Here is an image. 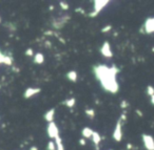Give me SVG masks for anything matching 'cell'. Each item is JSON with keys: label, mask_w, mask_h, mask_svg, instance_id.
Segmentation results:
<instances>
[{"label": "cell", "mask_w": 154, "mask_h": 150, "mask_svg": "<svg viewBox=\"0 0 154 150\" xmlns=\"http://www.w3.org/2000/svg\"><path fill=\"white\" fill-rule=\"evenodd\" d=\"M118 68L116 66L108 67L106 65H98L94 67V74L96 78L99 80L101 86L106 90L112 93L118 91V83L116 81V75L118 74Z\"/></svg>", "instance_id": "cell-1"}, {"label": "cell", "mask_w": 154, "mask_h": 150, "mask_svg": "<svg viewBox=\"0 0 154 150\" xmlns=\"http://www.w3.org/2000/svg\"><path fill=\"white\" fill-rule=\"evenodd\" d=\"M143 137V146L147 150H154V139L149 134H146L143 133L141 135Z\"/></svg>", "instance_id": "cell-2"}, {"label": "cell", "mask_w": 154, "mask_h": 150, "mask_svg": "<svg viewBox=\"0 0 154 150\" xmlns=\"http://www.w3.org/2000/svg\"><path fill=\"white\" fill-rule=\"evenodd\" d=\"M143 30H145L143 32H145L146 34H153L154 33V17L148 18V19L146 20Z\"/></svg>", "instance_id": "cell-3"}, {"label": "cell", "mask_w": 154, "mask_h": 150, "mask_svg": "<svg viewBox=\"0 0 154 150\" xmlns=\"http://www.w3.org/2000/svg\"><path fill=\"white\" fill-rule=\"evenodd\" d=\"M113 137L115 141L120 142L122 141V120H119L116 124L115 127V130H114L113 133Z\"/></svg>", "instance_id": "cell-4"}, {"label": "cell", "mask_w": 154, "mask_h": 150, "mask_svg": "<svg viewBox=\"0 0 154 150\" xmlns=\"http://www.w3.org/2000/svg\"><path fill=\"white\" fill-rule=\"evenodd\" d=\"M108 1H95V4H94V9L95 11L93 12V14H91V17H94V16H96L97 14L99 13V12L101 11V10L103 9V7L107 5Z\"/></svg>", "instance_id": "cell-5"}, {"label": "cell", "mask_w": 154, "mask_h": 150, "mask_svg": "<svg viewBox=\"0 0 154 150\" xmlns=\"http://www.w3.org/2000/svg\"><path fill=\"white\" fill-rule=\"evenodd\" d=\"M48 133H49L50 137H58V129L56 127V125L53 122H51L48 126Z\"/></svg>", "instance_id": "cell-6"}, {"label": "cell", "mask_w": 154, "mask_h": 150, "mask_svg": "<svg viewBox=\"0 0 154 150\" xmlns=\"http://www.w3.org/2000/svg\"><path fill=\"white\" fill-rule=\"evenodd\" d=\"M100 51H101V54H103L105 57H107V58H111L112 56V51H111V47H110V44H109V42H105L103 43V45L101 46V49H100Z\"/></svg>", "instance_id": "cell-7"}, {"label": "cell", "mask_w": 154, "mask_h": 150, "mask_svg": "<svg viewBox=\"0 0 154 150\" xmlns=\"http://www.w3.org/2000/svg\"><path fill=\"white\" fill-rule=\"evenodd\" d=\"M68 19H69V17H66V16H63V17L57 19V23L53 24V25L55 26L56 28H61L62 26L66 24V22H68Z\"/></svg>", "instance_id": "cell-8"}, {"label": "cell", "mask_w": 154, "mask_h": 150, "mask_svg": "<svg viewBox=\"0 0 154 150\" xmlns=\"http://www.w3.org/2000/svg\"><path fill=\"white\" fill-rule=\"evenodd\" d=\"M39 91H40V89H38V88H28L26 93H24V97L31 98L34 95H36V93H38Z\"/></svg>", "instance_id": "cell-9"}, {"label": "cell", "mask_w": 154, "mask_h": 150, "mask_svg": "<svg viewBox=\"0 0 154 150\" xmlns=\"http://www.w3.org/2000/svg\"><path fill=\"white\" fill-rule=\"evenodd\" d=\"M54 112H55V109H51V110H49V111H48L47 113H45V120H47L49 123L53 122V119H54Z\"/></svg>", "instance_id": "cell-10"}, {"label": "cell", "mask_w": 154, "mask_h": 150, "mask_svg": "<svg viewBox=\"0 0 154 150\" xmlns=\"http://www.w3.org/2000/svg\"><path fill=\"white\" fill-rule=\"evenodd\" d=\"M93 132H94V131L91 130L90 128H85V129H82V134H84V137H87V139H88V137H92Z\"/></svg>", "instance_id": "cell-11"}, {"label": "cell", "mask_w": 154, "mask_h": 150, "mask_svg": "<svg viewBox=\"0 0 154 150\" xmlns=\"http://www.w3.org/2000/svg\"><path fill=\"white\" fill-rule=\"evenodd\" d=\"M92 140L94 142L95 145H98V143L100 142V135L98 134L97 132H93V135H92Z\"/></svg>", "instance_id": "cell-12"}, {"label": "cell", "mask_w": 154, "mask_h": 150, "mask_svg": "<svg viewBox=\"0 0 154 150\" xmlns=\"http://www.w3.org/2000/svg\"><path fill=\"white\" fill-rule=\"evenodd\" d=\"M66 77H68L69 79H70L71 81H76V79H77V74L75 72H68V75H66Z\"/></svg>", "instance_id": "cell-13"}, {"label": "cell", "mask_w": 154, "mask_h": 150, "mask_svg": "<svg viewBox=\"0 0 154 150\" xmlns=\"http://www.w3.org/2000/svg\"><path fill=\"white\" fill-rule=\"evenodd\" d=\"M43 60H45V58H43V56L41 55V54H37V55L35 56V62H36L37 64L42 63Z\"/></svg>", "instance_id": "cell-14"}, {"label": "cell", "mask_w": 154, "mask_h": 150, "mask_svg": "<svg viewBox=\"0 0 154 150\" xmlns=\"http://www.w3.org/2000/svg\"><path fill=\"white\" fill-rule=\"evenodd\" d=\"M56 145H57V150H63V145H62L61 139L59 137H56Z\"/></svg>", "instance_id": "cell-15"}, {"label": "cell", "mask_w": 154, "mask_h": 150, "mask_svg": "<svg viewBox=\"0 0 154 150\" xmlns=\"http://www.w3.org/2000/svg\"><path fill=\"white\" fill-rule=\"evenodd\" d=\"M147 93L150 96V97L154 96V87H153V86H151V85L147 86Z\"/></svg>", "instance_id": "cell-16"}, {"label": "cell", "mask_w": 154, "mask_h": 150, "mask_svg": "<svg viewBox=\"0 0 154 150\" xmlns=\"http://www.w3.org/2000/svg\"><path fill=\"white\" fill-rule=\"evenodd\" d=\"M66 106H69V107H72L73 105L75 104V99H71V100H68V101L66 102Z\"/></svg>", "instance_id": "cell-17"}, {"label": "cell", "mask_w": 154, "mask_h": 150, "mask_svg": "<svg viewBox=\"0 0 154 150\" xmlns=\"http://www.w3.org/2000/svg\"><path fill=\"white\" fill-rule=\"evenodd\" d=\"M48 150H55V144H54V142H50L48 144Z\"/></svg>", "instance_id": "cell-18"}, {"label": "cell", "mask_w": 154, "mask_h": 150, "mask_svg": "<svg viewBox=\"0 0 154 150\" xmlns=\"http://www.w3.org/2000/svg\"><path fill=\"white\" fill-rule=\"evenodd\" d=\"M86 112H87V114H88L89 116H92V118L94 116V110H87Z\"/></svg>", "instance_id": "cell-19"}, {"label": "cell", "mask_w": 154, "mask_h": 150, "mask_svg": "<svg viewBox=\"0 0 154 150\" xmlns=\"http://www.w3.org/2000/svg\"><path fill=\"white\" fill-rule=\"evenodd\" d=\"M120 106H122V108H127V107H128V102L122 101V104H120Z\"/></svg>", "instance_id": "cell-20"}, {"label": "cell", "mask_w": 154, "mask_h": 150, "mask_svg": "<svg viewBox=\"0 0 154 150\" xmlns=\"http://www.w3.org/2000/svg\"><path fill=\"white\" fill-rule=\"evenodd\" d=\"M60 7H61L63 10H68L69 5H68V4H66V3H63V2H60Z\"/></svg>", "instance_id": "cell-21"}, {"label": "cell", "mask_w": 154, "mask_h": 150, "mask_svg": "<svg viewBox=\"0 0 154 150\" xmlns=\"http://www.w3.org/2000/svg\"><path fill=\"white\" fill-rule=\"evenodd\" d=\"M110 30H111V25H109V26H106V28H103V30L101 31V32H103V33H106V32H108V31H110Z\"/></svg>", "instance_id": "cell-22"}, {"label": "cell", "mask_w": 154, "mask_h": 150, "mask_svg": "<svg viewBox=\"0 0 154 150\" xmlns=\"http://www.w3.org/2000/svg\"><path fill=\"white\" fill-rule=\"evenodd\" d=\"M26 54L28 56H32V55H33V51L30 49H28V51H26Z\"/></svg>", "instance_id": "cell-23"}, {"label": "cell", "mask_w": 154, "mask_h": 150, "mask_svg": "<svg viewBox=\"0 0 154 150\" xmlns=\"http://www.w3.org/2000/svg\"><path fill=\"white\" fill-rule=\"evenodd\" d=\"M136 112H137V114H138L139 116H143V113H141V112L139 111V110H136Z\"/></svg>", "instance_id": "cell-24"}, {"label": "cell", "mask_w": 154, "mask_h": 150, "mask_svg": "<svg viewBox=\"0 0 154 150\" xmlns=\"http://www.w3.org/2000/svg\"><path fill=\"white\" fill-rule=\"evenodd\" d=\"M151 103L154 105V96H152V97H151Z\"/></svg>", "instance_id": "cell-25"}, {"label": "cell", "mask_w": 154, "mask_h": 150, "mask_svg": "<svg viewBox=\"0 0 154 150\" xmlns=\"http://www.w3.org/2000/svg\"><path fill=\"white\" fill-rule=\"evenodd\" d=\"M80 144H82V145H85V144H86V142H85L84 140H80Z\"/></svg>", "instance_id": "cell-26"}, {"label": "cell", "mask_w": 154, "mask_h": 150, "mask_svg": "<svg viewBox=\"0 0 154 150\" xmlns=\"http://www.w3.org/2000/svg\"><path fill=\"white\" fill-rule=\"evenodd\" d=\"M131 148H132V146H131L130 144H128V149H131Z\"/></svg>", "instance_id": "cell-27"}, {"label": "cell", "mask_w": 154, "mask_h": 150, "mask_svg": "<svg viewBox=\"0 0 154 150\" xmlns=\"http://www.w3.org/2000/svg\"><path fill=\"white\" fill-rule=\"evenodd\" d=\"M152 51H154V47H153V49H152Z\"/></svg>", "instance_id": "cell-28"}]
</instances>
